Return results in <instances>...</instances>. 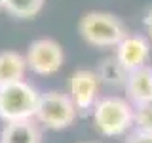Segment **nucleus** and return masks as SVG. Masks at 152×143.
Wrapping results in <instances>:
<instances>
[{
    "instance_id": "nucleus-1",
    "label": "nucleus",
    "mask_w": 152,
    "mask_h": 143,
    "mask_svg": "<svg viewBox=\"0 0 152 143\" xmlns=\"http://www.w3.org/2000/svg\"><path fill=\"white\" fill-rule=\"evenodd\" d=\"M93 126L104 137L124 136L135 124V107L118 95H104L99 97L93 111Z\"/></svg>"
},
{
    "instance_id": "nucleus-2",
    "label": "nucleus",
    "mask_w": 152,
    "mask_h": 143,
    "mask_svg": "<svg viewBox=\"0 0 152 143\" xmlns=\"http://www.w3.org/2000/svg\"><path fill=\"white\" fill-rule=\"evenodd\" d=\"M78 32L95 48H116L126 38V27L114 13L88 12L78 23Z\"/></svg>"
},
{
    "instance_id": "nucleus-3",
    "label": "nucleus",
    "mask_w": 152,
    "mask_h": 143,
    "mask_svg": "<svg viewBox=\"0 0 152 143\" xmlns=\"http://www.w3.org/2000/svg\"><path fill=\"white\" fill-rule=\"evenodd\" d=\"M40 94L25 80L0 86V118L4 122L32 120Z\"/></svg>"
},
{
    "instance_id": "nucleus-4",
    "label": "nucleus",
    "mask_w": 152,
    "mask_h": 143,
    "mask_svg": "<svg viewBox=\"0 0 152 143\" xmlns=\"http://www.w3.org/2000/svg\"><path fill=\"white\" fill-rule=\"evenodd\" d=\"M76 114L78 111L69 94L48 92L40 94L34 118L50 130H65L76 120Z\"/></svg>"
},
{
    "instance_id": "nucleus-5",
    "label": "nucleus",
    "mask_w": 152,
    "mask_h": 143,
    "mask_svg": "<svg viewBox=\"0 0 152 143\" xmlns=\"http://www.w3.org/2000/svg\"><path fill=\"white\" fill-rule=\"evenodd\" d=\"M27 69H31L32 73L48 76L55 74L61 69L65 61V54L59 42H55L53 38H38V40L31 42L25 55Z\"/></svg>"
},
{
    "instance_id": "nucleus-6",
    "label": "nucleus",
    "mask_w": 152,
    "mask_h": 143,
    "mask_svg": "<svg viewBox=\"0 0 152 143\" xmlns=\"http://www.w3.org/2000/svg\"><path fill=\"white\" fill-rule=\"evenodd\" d=\"M99 76L95 71L80 69L70 76L69 82V95L72 99L76 111H93L99 99Z\"/></svg>"
},
{
    "instance_id": "nucleus-7",
    "label": "nucleus",
    "mask_w": 152,
    "mask_h": 143,
    "mask_svg": "<svg viewBox=\"0 0 152 143\" xmlns=\"http://www.w3.org/2000/svg\"><path fill=\"white\" fill-rule=\"evenodd\" d=\"M150 57V42L142 35H126V38L116 46V59L122 67L131 73L141 67H146Z\"/></svg>"
},
{
    "instance_id": "nucleus-8",
    "label": "nucleus",
    "mask_w": 152,
    "mask_h": 143,
    "mask_svg": "<svg viewBox=\"0 0 152 143\" xmlns=\"http://www.w3.org/2000/svg\"><path fill=\"white\" fill-rule=\"evenodd\" d=\"M124 88H126L129 103L135 109L148 105L152 101V67L146 65L137 71H131L127 74Z\"/></svg>"
},
{
    "instance_id": "nucleus-9",
    "label": "nucleus",
    "mask_w": 152,
    "mask_h": 143,
    "mask_svg": "<svg viewBox=\"0 0 152 143\" xmlns=\"http://www.w3.org/2000/svg\"><path fill=\"white\" fill-rule=\"evenodd\" d=\"M0 143H42V133L34 118L6 122L0 132Z\"/></svg>"
},
{
    "instance_id": "nucleus-10",
    "label": "nucleus",
    "mask_w": 152,
    "mask_h": 143,
    "mask_svg": "<svg viewBox=\"0 0 152 143\" xmlns=\"http://www.w3.org/2000/svg\"><path fill=\"white\" fill-rule=\"evenodd\" d=\"M25 71V55H21L19 52H0V86L23 80Z\"/></svg>"
},
{
    "instance_id": "nucleus-11",
    "label": "nucleus",
    "mask_w": 152,
    "mask_h": 143,
    "mask_svg": "<svg viewBox=\"0 0 152 143\" xmlns=\"http://www.w3.org/2000/svg\"><path fill=\"white\" fill-rule=\"evenodd\" d=\"M97 76L99 80L104 84H110V86H124L127 80V71L122 67V63L116 59V55H110L107 59H103L97 67Z\"/></svg>"
},
{
    "instance_id": "nucleus-12",
    "label": "nucleus",
    "mask_w": 152,
    "mask_h": 143,
    "mask_svg": "<svg viewBox=\"0 0 152 143\" xmlns=\"http://www.w3.org/2000/svg\"><path fill=\"white\" fill-rule=\"evenodd\" d=\"M44 0H4V10L13 17L31 19L40 13Z\"/></svg>"
},
{
    "instance_id": "nucleus-13",
    "label": "nucleus",
    "mask_w": 152,
    "mask_h": 143,
    "mask_svg": "<svg viewBox=\"0 0 152 143\" xmlns=\"http://www.w3.org/2000/svg\"><path fill=\"white\" fill-rule=\"evenodd\" d=\"M135 124L141 130H152V101L145 107L135 109Z\"/></svg>"
},
{
    "instance_id": "nucleus-14",
    "label": "nucleus",
    "mask_w": 152,
    "mask_h": 143,
    "mask_svg": "<svg viewBox=\"0 0 152 143\" xmlns=\"http://www.w3.org/2000/svg\"><path fill=\"white\" fill-rule=\"evenodd\" d=\"M126 143H152V130L135 128V130L126 137Z\"/></svg>"
},
{
    "instance_id": "nucleus-15",
    "label": "nucleus",
    "mask_w": 152,
    "mask_h": 143,
    "mask_svg": "<svg viewBox=\"0 0 152 143\" xmlns=\"http://www.w3.org/2000/svg\"><path fill=\"white\" fill-rule=\"evenodd\" d=\"M145 27H146V32H148L150 38H152V8L146 12V15H145Z\"/></svg>"
},
{
    "instance_id": "nucleus-16",
    "label": "nucleus",
    "mask_w": 152,
    "mask_h": 143,
    "mask_svg": "<svg viewBox=\"0 0 152 143\" xmlns=\"http://www.w3.org/2000/svg\"><path fill=\"white\" fill-rule=\"evenodd\" d=\"M0 8H4V0H0Z\"/></svg>"
},
{
    "instance_id": "nucleus-17",
    "label": "nucleus",
    "mask_w": 152,
    "mask_h": 143,
    "mask_svg": "<svg viewBox=\"0 0 152 143\" xmlns=\"http://www.w3.org/2000/svg\"><path fill=\"white\" fill-rule=\"evenodd\" d=\"M86 143H97V141H86Z\"/></svg>"
}]
</instances>
